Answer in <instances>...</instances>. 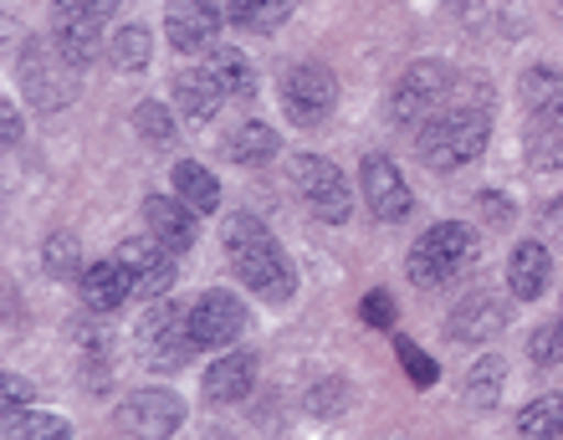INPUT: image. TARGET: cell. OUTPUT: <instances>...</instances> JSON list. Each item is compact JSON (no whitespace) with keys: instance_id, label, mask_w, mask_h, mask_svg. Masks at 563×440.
<instances>
[{"instance_id":"26","label":"cell","mask_w":563,"mask_h":440,"mask_svg":"<svg viewBox=\"0 0 563 440\" xmlns=\"http://www.w3.org/2000/svg\"><path fill=\"white\" fill-rule=\"evenodd\" d=\"M0 436H5V440H67V436H73V426H67L62 415H46V410L21 405V410H5Z\"/></svg>"},{"instance_id":"25","label":"cell","mask_w":563,"mask_h":440,"mask_svg":"<svg viewBox=\"0 0 563 440\" xmlns=\"http://www.w3.org/2000/svg\"><path fill=\"white\" fill-rule=\"evenodd\" d=\"M503 384H507V364L497 353H482V359L466 369V380H461V399H466L472 410H492L497 395H503Z\"/></svg>"},{"instance_id":"21","label":"cell","mask_w":563,"mask_h":440,"mask_svg":"<svg viewBox=\"0 0 563 440\" xmlns=\"http://www.w3.org/2000/svg\"><path fill=\"white\" fill-rule=\"evenodd\" d=\"M221 103H225V92L216 88V77H210L206 67H190V73L175 77V108H179V118H185V123L206 129Z\"/></svg>"},{"instance_id":"4","label":"cell","mask_w":563,"mask_h":440,"mask_svg":"<svg viewBox=\"0 0 563 440\" xmlns=\"http://www.w3.org/2000/svg\"><path fill=\"white\" fill-rule=\"evenodd\" d=\"M292 185H297V195H302V206L318 220H328V226H343V220L354 216V185H349V175H343L333 160H323V154H297Z\"/></svg>"},{"instance_id":"3","label":"cell","mask_w":563,"mask_h":440,"mask_svg":"<svg viewBox=\"0 0 563 440\" xmlns=\"http://www.w3.org/2000/svg\"><path fill=\"white\" fill-rule=\"evenodd\" d=\"M476 262H482V235H476V226H466V220H435L416 246H410L405 272H410L416 287L430 293V287H445V282H456L461 272H472Z\"/></svg>"},{"instance_id":"31","label":"cell","mask_w":563,"mask_h":440,"mask_svg":"<svg viewBox=\"0 0 563 440\" xmlns=\"http://www.w3.org/2000/svg\"><path fill=\"white\" fill-rule=\"evenodd\" d=\"M134 129H139V139H144L148 148L175 144V118H169V108L164 103H154V98H144V103L134 108Z\"/></svg>"},{"instance_id":"14","label":"cell","mask_w":563,"mask_h":440,"mask_svg":"<svg viewBox=\"0 0 563 440\" xmlns=\"http://www.w3.org/2000/svg\"><path fill=\"white\" fill-rule=\"evenodd\" d=\"M503 328H507V302L497 293H487V287L466 293L451 308V318H445V333L456 338V343H492Z\"/></svg>"},{"instance_id":"23","label":"cell","mask_w":563,"mask_h":440,"mask_svg":"<svg viewBox=\"0 0 563 440\" xmlns=\"http://www.w3.org/2000/svg\"><path fill=\"white\" fill-rule=\"evenodd\" d=\"M175 195L195 210V216H210V210H221V179L210 175L206 164H195V160H179V164H175Z\"/></svg>"},{"instance_id":"35","label":"cell","mask_w":563,"mask_h":440,"mask_svg":"<svg viewBox=\"0 0 563 440\" xmlns=\"http://www.w3.org/2000/svg\"><path fill=\"white\" fill-rule=\"evenodd\" d=\"M349 395H354L349 380H323V384H312L308 389V410L312 415H339L343 405H349Z\"/></svg>"},{"instance_id":"7","label":"cell","mask_w":563,"mask_h":440,"mask_svg":"<svg viewBox=\"0 0 563 440\" xmlns=\"http://www.w3.org/2000/svg\"><path fill=\"white\" fill-rule=\"evenodd\" d=\"M282 108L297 129H318L339 108V77L328 73L323 62H297L282 73Z\"/></svg>"},{"instance_id":"41","label":"cell","mask_w":563,"mask_h":440,"mask_svg":"<svg viewBox=\"0 0 563 440\" xmlns=\"http://www.w3.org/2000/svg\"><path fill=\"white\" fill-rule=\"evenodd\" d=\"M52 11L57 15H82L88 11V0H52Z\"/></svg>"},{"instance_id":"13","label":"cell","mask_w":563,"mask_h":440,"mask_svg":"<svg viewBox=\"0 0 563 440\" xmlns=\"http://www.w3.org/2000/svg\"><path fill=\"white\" fill-rule=\"evenodd\" d=\"M119 426L129 436H175L185 426V399L169 395V389H139V395L123 399Z\"/></svg>"},{"instance_id":"11","label":"cell","mask_w":563,"mask_h":440,"mask_svg":"<svg viewBox=\"0 0 563 440\" xmlns=\"http://www.w3.org/2000/svg\"><path fill=\"white\" fill-rule=\"evenodd\" d=\"M241 333H246V302L231 297L225 287H210L190 308V338L200 349H231Z\"/></svg>"},{"instance_id":"32","label":"cell","mask_w":563,"mask_h":440,"mask_svg":"<svg viewBox=\"0 0 563 440\" xmlns=\"http://www.w3.org/2000/svg\"><path fill=\"white\" fill-rule=\"evenodd\" d=\"M522 436H563V395H543L518 415Z\"/></svg>"},{"instance_id":"30","label":"cell","mask_w":563,"mask_h":440,"mask_svg":"<svg viewBox=\"0 0 563 440\" xmlns=\"http://www.w3.org/2000/svg\"><path fill=\"white\" fill-rule=\"evenodd\" d=\"M528 164H533L538 175H559L563 169V129L533 123V133H528Z\"/></svg>"},{"instance_id":"2","label":"cell","mask_w":563,"mask_h":440,"mask_svg":"<svg viewBox=\"0 0 563 440\" xmlns=\"http://www.w3.org/2000/svg\"><path fill=\"white\" fill-rule=\"evenodd\" d=\"M492 139V108L482 103H451L441 113H430L420 123L416 154L426 169H461V164L482 160V148Z\"/></svg>"},{"instance_id":"22","label":"cell","mask_w":563,"mask_h":440,"mask_svg":"<svg viewBox=\"0 0 563 440\" xmlns=\"http://www.w3.org/2000/svg\"><path fill=\"white\" fill-rule=\"evenodd\" d=\"M206 73L216 77V88H221L225 98H252L256 92V67L246 52H236V46H210Z\"/></svg>"},{"instance_id":"39","label":"cell","mask_w":563,"mask_h":440,"mask_svg":"<svg viewBox=\"0 0 563 440\" xmlns=\"http://www.w3.org/2000/svg\"><path fill=\"white\" fill-rule=\"evenodd\" d=\"M5 148H21V113H15V103H5Z\"/></svg>"},{"instance_id":"10","label":"cell","mask_w":563,"mask_h":440,"mask_svg":"<svg viewBox=\"0 0 563 440\" xmlns=\"http://www.w3.org/2000/svg\"><path fill=\"white\" fill-rule=\"evenodd\" d=\"M113 256L129 266V277H134V297H144V302H154V297H164L169 287H175V251L164 246L154 231L129 235Z\"/></svg>"},{"instance_id":"6","label":"cell","mask_w":563,"mask_h":440,"mask_svg":"<svg viewBox=\"0 0 563 440\" xmlns=\"http://www.w3.org/2000/svg\"><path fill=\"white\" fill-rule=\"evenodd\" d=\"M139 343H144V364L159 369V374H175L195 359V343L190 338V308H179V302H154L144 312V323H139Z\"/></svg>"},{"instance_id":"40","label":"cell","mask_w":563,"mask_h":440,"mask_svg":"<svg viewBox=\"0 0 563 440\" xmlns=\"http://www.w3.org/2000/svg\"><path fill=\"white\" fill-rule=\"evenodd\" d=\"M123 0H88V15H98V21H108V15H119Z\"/></svg>"},{"instance_id":"36","label":"cell","mask_w":563,"mask_h":440,"mask_svg":"<svg viewBox=\"0 0 563 440\" xmlns=\"http://www.w3.org/2000/svg\"><path fill=\"white\" fill-rule=\"evenodd\" d=\"M528 353H533V364H563V318L538 328V333L528 338Z\"/></svg>"},{"instance_id":"27","label":"cell","mask_w":563,"mask_h":440,"mask_svg":"<svg viewBox=\"0 0 563 440\" xmlns=\"http://www.w3.org/2000/svg\"><path fill=\"white\" fill-rule=\"evenodd\" d=\"M277 148H282V139L267 129V123H241L231 139H225V160L231 164H272L277 160Z\"/></svg>"},{"instance_id":"12","label":"cell","mask_w":563,"mask_h":440,"mask_svg":"<svg viewBox=\"0 0 563 440\" xmlns=\"http://www.w3.org/2000/svg\"><path fill=\"white\" fill-rule=\"evenodd\" d=\"M225 26L221 0H169L164 6V36L175 52H200L216 42V31Z\"/></svg>"},{"instance_id":"5","label":"cell","mask_w":563,"mask_h":440,"mask_svg":"<svg viewBox=\"0 0 563 440\" xmlns=\"http://www.w3.org/2000/svg\"><path fill=\"white\" fill-rule=\"evenodd\" d=\"M445 88H451V67H445L441 57L410 62V67L395 77V88H389L385 118L395 123V129H410V123H420V118L435 113V103L445 98Z\"/></svg>"},{"instance_id":"33","label":"cell","mask_w":563,"mask_h":440,"mask_svg":"<svg viewBox=\"0 0 563 440\" xmlns=\"http://www.w3.org/2000/svg\"><path fill=\"white\" fill-rule=\"evenodd\" d=\"M73 343L82 349V359H88V364H108V359H113V333H108V328H98V323H88V318H77V323H73Z\"/></svg>"},{"instance_id":"19","label":"cell","mask_w":563,"mask_h":440,"mask_svg":"<svg viewBox=\"0 0 563 440\" xmlns=\"http://www.w3.org/2000/svg\"><path fill=\"white\" fill-rule=\"evenodd\" d=\"M52 46H57V57L67 62V67H88V62L103 57V21L98 15H57V36H52Z\"/></svg>"},{"instance_id":"17","label":"cell","mask_w":563,"mask_h":440,"mask_svg":"<svg viewBox=\"0 0 563 440\" xmlns=\"http://www.w3.org/2000/svg\"><path fill=\"white\" fill-rule=\"evenodd\" d=\"M134 297V277H129V266L113 256V262H92L88 272H82V302H88V312H98V318H108V312H119L123 302Z\"/></svg>"},{"instance_id":"28","label":"cell","mask_w":563,"mask_h":440,"mask_svg":"<svg viewBox=\"0 0 563 440\" xmlns=\"http://www.w3.org/2000/svg\"><path fill=\"white\" fill-rule=\"evenodd\" d=\"M42 272L52 282H82V246H77V235L73 231H52L46 235V246H42Z\"/></svg>"},{"instance_id":"29","label":"cell","mask_w":563,"mask_h":440,"mask_svg":"<svg viewBox=\"0 0 563 440\" xmlns=\"http://www.w3.org/2000/svg\"><path fill=\"white\" fill-rule=\"evenodd\" d=\"M113 62H119V73H148V62H154V36H148V26H123L119 36H113Z\"/></svg>"},{"instance_id":"37","label":"cell","mask_w":563,"mask_h":440,"mask_svg":"<svg viewBox=\"0 0 563 440\" xmlns=\"http://www.w3.org/2000/svg\"><path fill=\"white\" fill-rule=\"evenodd\" d=\"M358 312H364V323L369 328H395V297L389 293H369Z\"/></svg>"},{"instance_id":"24","label":"cell","mask_w":563,"mask_h":440,"mask_svg":"<svg viewBox=\"0 0 563 440\" xmlns=\"http://www.w3.org/2000/svg\"><path fill=\"white\" fill-rule=\"evenodd\" d=\"M297 11V0H225V15H231V26L241 31H262L272 36L277 26H287Z\"/></svg>"},{"instance_id":"38","label":"cell","mask_w":563,"mask_h":440,"mask_svg":"<svg viewBox=\"0 0 563 440\" xmlns=\"http://www.w3.org/2000/svg\"><path fill=\"white\" fill-rule=\"evenodd\" d=\"M0 389H5V410H21V405H31V395H36V389H31V380H21V374H5V384H0Z\"/></svg>"},{"instance_id":"9","label":"cell","mask_w":563,"mask_h":440,"mask_svg":"<svg viewBox=\"0 0 563 440\" xmlns=\"http://www.w3.org/2000/svg\"><path fill=\"white\" fill-rule=\"evenodd\" d=\"M57 46L46 42H26L21 46V82H26V98L36 108H46V113H57V108L73 103V67L62 57H52Z\"/></svg>"},{"instance_id":"8","label":"cell","mask_w":563,"mask_h":440,"mask_svg":"<svg viewBox=\"0 0 563 440\" xmlns=\"http://www.w3.org/2000/svg\"><path fill=\"white\" fill-rule=\"evenodd\" d=\"M358 190L369 200L374 220H385V226H395V220H405L416 210L410 179H405V169L389 160V154H364V164H358Z\"/></svg>"},{"instance_id":"15","label":"cell","mask_w":563,"mask_h":440,"mask_svg":"<svg viewBox=\"0 0 563 440\" xmlns=\"http://www.w3.org/2000/svg\"><path fill=\"white\" fill-rule=\"evenodd\" d=\"M144 226L169 251H190L195 235H200V220H195V210L179 195H144Z\"/></svg>"},{"instance_id":"20","label":"cell","mask_w":563,"mask_h":440,"mask_svg":"<svg viewBox=\"0 0 563 440\" xmlns=\"http://www.w3.org/2000/svg\"><path fill=\"white\" fill-rule=\"evenodd\" d=\"M522 108L533 113V123H553L563 129V73L559 67H528L518 82Z\"/></svg>"},{"instance_id":"34","label":"cell","mask_w":563,"mask_h":440,"mask_svg":"<svg viewBox=\"0 0 563 440\" xmlns=\"http://www.w3.org/2000/svg\"><path fill=\"white\" fill-rule=\"evenodd\" d=\"M395 353H400L405 374H410V380H416L420 389H430V384H435V374H441V369H435V359H430V353L420 349L416 338H395Z\"/></svg>"},{"instance_id":"16","label":"cell","mask_w":563,"mask_h":440,"mask_svg":"<svg viewBox=\"0 0 563 440\" xmlns=\"http://www.w3.org/2000/svg\"><path fill=\"white\" fill-rule=\"evenodd\" d=\"M252 384H256V353L231 349L206 369V384H200V389H206L210 405H236V399L252 395Z\"/></svg>"},{"instance_id":"18","label":"cell","mask_w":563,"mask_h":440,"mask_svg":"<svg viewBox=\"0 0 563 440\" xmlns=\"http://www.w3.org/2000/svg\"><path fill=\"white\" fill-rule=\"evenodd\" d=\"M549 277H553L549 246H538V241H518L512 256H507V293L518 297V302H533V297L549 293Z\"/></svg>"},{"instance_id":"42","label":"cell","mask_w":563,"mask_h":440,"mask_svg":"<svg viewBox=\"0 0 563 440\" xmlns=\"http://www.w3.org/2000/svg\"><path fill=\"white\" fill-rule=\"evenodd\" d=\"M559 246H563V220H559Z\"/></svg>"},{"instance_id":"1","label":"cell","mask_w":563,"mask_h":440,"mask_svg":"<svg viewBox=\"0 0 563 440\" xmlns=\"http://www.w3.org/2000/svg\"><path fill=\"white\" fill-rule=\"evenodd\" d=\"M221 241H225L231 266H236V277L246 282L262 302H292V293H297L292 262H287V251L277 246V235H272L252 210H231Z\"/></svg>"}]
</instances>
